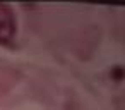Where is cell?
Wrapping results in <instances>:
<instances>
[{
  "label": "cell",
  "instance_id": "1",
  "mask_svg": "<svg viewBox=\"0 0 125 110\" xmlns=\"http://www.w3.org/2000/svg\"><path fill=\"white\" fill-rule=\"evenodd\" d=\"M17 36V17L14 9L0 2V47H12Z\"/></svg>",
  "mask_w": 125,
  "mask_h": 110
}]
</instances>
